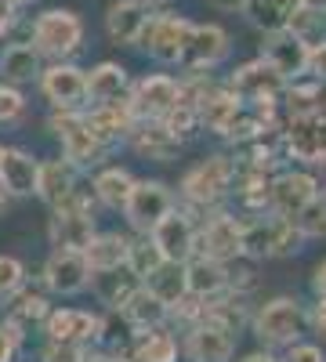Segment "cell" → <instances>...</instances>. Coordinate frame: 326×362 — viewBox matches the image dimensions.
Listing matches in <instances>:
<instances>
[{
    "label": "cell",
    "instance_id": "8",
    "mask_svg": "<svg viewBox=\"0 0 326 362\" xmlns=\"http://www.w3.org/2000/svg\"><path fill=\"white\" fill-rule=\"evenodd\" d=\"M149 239L156 243V250L163 254V261H177L185 264L192 254H196V228H192V218L185 210L170 206L167 214L149 228Z\"/></svg>",
    "mask_w": 326,
    "mask_h": 362
},
{
    "label": "cell",
    "instance_id": "46",
    "mask_svg": "<svg viewBox=\"0 0 326 362\" xmlns=\"http://www.w3.org/2000/svg\"><path fill=\"white\" fill-rule=\"evenodd\" d=\"M214 8H221V11H247V4L250 0H211Z\"/></svg>",
    "mask_w": 326,
    "mask_h": 362
},
{
    "label": "cell",
    "instance_id": "48",
    "mask_svg": "<svg viewBox=\"0 0 326 362\" xmlns=\"http://www.w3.org/2000/svg\"><path fill=\"white\" fill-rule=\"evenodd\" d=\"M315 329L319 334H326V300L319 297V305H315Z\"/></svg>",
    "mask_w": 326,
    "mask_h": 362
},
{
    "label": "cell",
    "instance_id": "25",
    "mask_svg": "<svg viewBox=\"0 0 326 362\" xmlns=\"http://www.w3.org/2000/svg\"><path fill=\"white\" fill-rule=\"evenodd\" d=\"M124 90H127V69L116 66V62H102L91 73H83V95L91 105H105V102L124 98Z\"/></svg>",
    "mask_w": 326,
    "mask_h": 362
},
{
    "label": "cell",
    "instance_id": "30",
    "mask_svg": "<svg viewBox=\"0 0 326 362\" xmlns=\"http://www.w3.org/2000/svg\"><path fill=\"white\" fill-rule=\"evenodd\" d=\"M145 286H149L163 305L170 308V305H177L185 293H189V286H185V264H177V261H163L149 279H145Z\"/></svg>",
    "mask_w": 326,
    "mask_h": 362
},
{
    "label": "cell",
    "instance_id": "50",
    "mask_svg": "<svg viewBox=\"0 0 326 362\" xmlns=\"http://www.w3.org/2000/svg\"><path fill=\"white\" fill-rule=\"evenodd\" d=\"M80 362H116V358L112 355H98V351H83Z\"/></svg>",
    "mask_w": 326,
    "mask_h": 362
},
{
    "label": "cell",
    "instance_id": "13",
    "mask_svg": "<svg viewBox=\"0 0 326 362\" xmlns=\"http://www.w3.org/2000/svg\"><path fill=\"white\" fill-rule=\"evenodd\" d=\"M196 112H199V124L206 131H214V134H228V127L235 124V119L243 116V98L235 95V90L228 87H206L203 90V98L196 102Z\"/></svg>",
    "mask_w": 326,
    "mask_h": 362
},
{
    "label": "cell",
    "instance_id": "52",
    "mask_svg": "<svg viewBox=\"0 0 326 362\" xmlns=\"http://www.w3.org/2000/svg\"><path fill=\"white\" fill-rule=\"evenodd\" d=\"M301 4H305V8H315V11L326 15V0H301Z\"/></svg>",
    "mask_w": 326,
    "mask_h": 362
},
{
    "label": "cell",
    "instance_id": "43",
    "mask_svg": "<svg viewBox=\"0 0 326 362\" xmlns=\"http://www.w3.org/2000/svg\"><path fill=\"white\" fill-rule=\"evenodd\" d=\"M308 73L315 80H326V40L308 44Z\"/></svg>",
    "mask_w": 326,
    "mask_h": 362
},
{
    "label": "cell",
    "instance_id": "16",
    "mask_svg": "<svg viewBox=\"0 0 326 362\" xmlns=\"http://www.w3.org/2000/svg\"><path fill=\"white\" fill-rule=\"evenodd\" d=\"M40 87L54 109H80L87 102L83 95V69L69 62H54L51 69H40Z\"/></svg>",
    "mask_w": 326,
    "mask_h": 362
},
{
    "label": "cell",
    "instance_id": "24",
    "mask_svg": "<svg viewBox=\"0 0 326 362\" xmlns=\"http://www.w3.org/2000/svg\"><path fill=\"white\" fill-rule=\"evenodd\" d=\"M145 22H149V8L141 0H116L105 15V29L116 44H138Z\"/></svg>",
    "mask_w": 326,
    "mask_h": 362
},
{
    "label": "cell",
    "instance_id": "40",
    "mask_svg": "<svg viewBox=\"0 0 326 362\" xmlns=\"http://www.w3.org/2000/svg\"><path fill=\"white\" fill-rule=\"evenodd\" d=\"M25 112V98H22V90L11 87V83H0V127H11L18 124Z\"/></svg>",
    "mask_w": 326,
    "mask_h": 362
},
{
    "label": "cell",
    "instance_id": "54",
    "mask_svg": "<svg viewBox=\"0 0 326 362\" xmlns=\"http://www.w3.org/2000/svg\"><path fill=\"white\" fill-rule=\"evenodd\" d=\"M141 4H145V8H153V4H167V0H141Z\"/></svg>",
    "mask_w": 326,
    "mask_h": 362
},
{
    "label": "cell",
    "instance_id": "1",
    "mask_svg": "<svg viewBox=\"0 0 326 362\" xmlns=\"http://www.w3.org/2000/svg\"><path fill=\"white\" fill-rule=\"evenodd\" d=\"M95 235V214H91V203H87L76 189L54 203V218H51V243L54 250H80L91 243Z\"/></svg>",
    "mask_w": 326,
    "mask_h": 362
},
{
    "label": "cell",
    "instance_id": "38",
    "mask_svg": "<svg viewBox=\"0 0 326 362\" xmlns=\"http://www.w3.org/2000/svg\"><path fill=\"white\" fill-rule=\"evenodd\" d=\"M319 25H322V11L298 4V8H293V15L286 18V25H283V29H290V33H293V37H301L305 44H315Z\"/></svg>",
    "mask_w": 326,
    "mask_h": 362
},
{
    "label": "cell",
    "instance_id": "6",
    "mask_svg": "<svg viewBox=\"0 0 326 362\" xmlns=\"http://www.w3.org/2000/svg\"><path fill=\"white\" fill-rule=\"evenodd\" d=\"M305 329V312L293 297H276L254 315V334L264 344H293Z\"/></svg>",
    "mask_w": 326,
    "mask_h": 362
},
{
    "label": "cell",
    "instance_id": "42",
    "mask_svg": "<svg viewBox=\"0 0 326 362\" xmlns=\"http://www.w3.org/2000/svg\"><path fill=\"white\" fill-rule=\"evenodd\" d=\"M80 355H83V344H58V341H51L44 348V362H80Z\"/></svg>",
    "mask_w": 326,
    "mask_h": 362
},
{
    "label": "cell",
    "instance_id": "3",
    "mask_svg": "<svg viewBox=\"0 0 326 362\" xmlns=\"http://www.w3.org/2000/svg\"><path fill=\"white\" fill-rule=\"evenodd\" d=\"M235 163L228 156H206L182 177V196L196 206H218L232 192Z\"/></svg>",
    "mask_w": 326,
    "mask_h": 362
},
{
    "label": "cell",
    "instance_id": "49",
    "mask_svg": "<svg viewBox=\"0 0 326 362\" xmlns=\"http://www.w3.org/2000/svg\"><path fill=\"white\" fill-rule=\"evenodd\" d=\"M240 362H279L272 351H250V355H243Z\"/></svg>",
    "mask_w": 326,
    "mask_h": 362
},
{
    "label": "cell",
    "instance_id": "28",
    "mask_svg": "<svg viewBox=\"0 0 326 362\" xmlns=\"http://www.w3.org/2000/svg\"><path fill=\"white\" fill-rule=\"evenodd\" d=\"M127 243L120 232H102V235H91V243L83 247V257L91 264V272H120L127 264Z\"/></svg>",
    "mask_w": 326,
    "mask_h": 362
},
{
    "label": "cell",
    "instance_id": "26",
    "mask_svg": "<svg viewBox=\"0 0 326 362\" xmlns=\"http://www.w3.org/2000/svg\"><path fill=\"white\" fill-rule=\"evenodd\" d=\"M73 189H76V167L69 160L40 163V170H37V192L33 196H40L47 206H54V203H62Z\"/></svg>",
    "mask_w": 326,
    "mask_h": 362
},
{
    "label": "cell",
    "instance_id": "45",
    "mask_svg": "<svg viewBox=\"0 0 326 362\" xmlns=\"http://www.w3.org/2000/svg\"><path fill=\"white\" fill-rule=\"evenodd\" d=\"M11 25H15V4L11 0H0V37H4Z\"/></svg>",
    "mask_w": 326,
    "mask_h": 362
},
{
    "label": "cell",
    "instance_id": "5",
    "mask_svg": "<svg viewBox=\"0 0 326 362\" xmlns=\"http://www.w3.org/2000/svg\"><path fill=\"white\" fill-rule=\"evenodd\" d=\"M51 131L62 138V153H66V160H69L73 167H91V163H98L102 153H105V145L91 134L83 112H76V109H54Z\"/></svg>",
    "mask_w": 326,
    "mask_h": 362
},
{
    "label": "cell",
    "instance_id": "27",
    "mask_svg": "<svg viewBox=\"0 0 326 362\" xmlns=\"http://www.w3.org/2000/svg\"><path fill=\"white\" fill-rule=\"evenodd\" d=\"M124 315H127V322L134 326V329H153V326H163L167 322V315H170V308L163 305V300L149 290V286H138V290H131L127 297H124Z\"/></svg>",
    "mask_w": 326,
    "mask_h": 362
},
{
    "label": "cell",
    "instance_id": "39",
    "mask_svg": "<svg viewBox=\"0 0 326 362\" xmlns=\"http://www.w3.org/2000/svg\"><path fill=\"white\" fill-rule=\"evenodd\" d=\"M22 283H25V268H22V261L0 254V300L15 297V293L22 290Z\"/></svg>",
    "mask_w": 326,
    "mask_h": 362
},
{
    "label": "cell",
    "instance_id": "21",
    "mask_svg": "<svg viewBox=\"0 0 326 362\" xmlns=\"http://www.w3.org/2000/svg\"><path fill=\"white\" fill-rule=\"evenodd\" d=\"M185 286H189V293H196L199 300L221 297V293L228 290V268H225V261L192 254V257L185 261Z\"/></svg>",
    "mask_w": 326,
    "mask_h": 362
},
{
    "label": "cell",
    "instance_id": "9",
    "mask_svg": "<svg viewBox=\"0 0 326 362\" xmlns=\"http://www.w3.org/2000/svg\"><path fill=\"white\" fill-rule=\"evenodd\" d=\"M261 58L283 80H301L308 73V44L293 37L290 29H269V37L261 44Z\"/></svg>",
    "mask_w": 326,
    "mask_h": 362
},
{
    "label": "cell",
    "instance_id": "18",
    "mask_svg": "<svg viewBox=\"0 0 326 362\" xmlns=\"http://www.w3.org/2000/svg\"><path fill=\"white\" fill-rule=\"evenodd\" d=\"M225 54H228V33L221 25H214V22L192 25V37H189L182 66H189L192 73H203V69H214Z\"/></svg>",
    "mask_w": 326,
    "mask_h": 362
},
{
    "label": "cell",
    "instance_id": "23",
    "mask_svg": "<svg viewBox=\"0 0 326 362\" xmlns=\"http://www.w3.org/2000/svg\"><path fill=\"white\" fill-rule=\"evenodd\" d=\"M37 170H40V163L29 153H22V148H4L0 153V185H4L8 196H33Z\"/></svg>",
    "mask_w": 326,
    "mask_h": 362
},
{
    "label": "cell",
    "instance_id": "47",
    "mask_svg": "<svg viewBox=\"0 0 326 362\" xmlns=\"http://www.w3.org/2000/svg\"><path fill=\"white\" fill-rule=\"evenodd\" d=\"M315 293H319V297L326 300V261H322V264L315 268Z\"/></svg>",
    "mask_w": 326,
    "mask_h": 362
},
{
    "label": "cell",
    "instance_id": "37",
    "mask_svg": "<svg viewBox=\"0 0 326 362\" xmlns=\"http://www.w3.org/2000/svg\"><path fill=\"white\" fill-rule=\"evenodd\" d=\"M293 225L301 228L305 239H326V196H312L298 214H293Z\"/></svg>",
    "mask_w": 326,
    "mask_h": 362
},
{
    "label": "cell",
    "instance_id": "15",
    "mask_svg": "<svg viewBox=\"0 0 326 362\" xmlns=\"http://www.w3.org/2000/svg\"><path fill=\"white\" fill-rule=\"evenodd\" d=\"M235 351V337L228 334V329L214 326V322H192L189 334H185V355L192 362H228Z\"/></svg>",
    "mask_w": 326,
    "mask_h": 362
},
{
    "label": "cell",
    "instance_id": "55",
    "mask_svg": "<svg viewBox=\"0 0 326 362\" xmlns=\"http://www.w3.org/2000/svg\"><path fill=\"white\" fill-rule=\"evenodd\" d=\"M11 4H15V8H18V4H33V0H11Z\"/></svg>",
    "mask_w": 326,
    "mask_h": 362
},
{
    "label": "cell",
    "instance_id": "10",
    "mask_svg": "<svg viewBox=\"0 0 326 362\" xmlns=\"http://www.w3.org/2000/svg\"><path fill=\"white\" fill-rule=\"evenodd\" d=\"M315 192H319V185H315L312 174H305V170H286V174H279V177L269 181L264 206H269L276 218H293Z\"/></svg>",
    "mask_w": 326,
    "mask_h": 362
},
{
    "label": "cell",
    "instance_id": "2",
    "mask_svg": "<svg viewBox=\"0 0 326 362\" xmlns=\"http://www.w3.org/2000/svg\"><path fill=\"white\" fill-rule=\"evenodd\" d=\"M80 44H83V22L73 11L54 8V11L37 15V22H33V47L40 54L62 62V58L80 51Z\"/></svg>",
    "mask_w": 326,
    "mask_h": 362
},
{
    "label": "cell",
    "instance_id": "31",
    "mask_svg": "<svg viewBox=\"0 0 326 362\" xmlns=\"http://www.w3.org/2000/svg\"><path fill=\"white\" fill-rule=\"evenodd\" d=\"M134 362H177V341L163 326L141 329V337L134 341Z\"/></svg>",
    "mask_w": 326,
    "mask_h": 362
},
{
    "label": "cell",
    "instance_id": "33",
    "mask_svg": "<svg viewBox=\"0 0 326 362\" xmlns=\"http://www.w3.org/2000/svg\"><path fill=\"white\" fill-rule=\"evenodd\" d=\"M301 247H305V235L293 225V218H272L269 221V257H290Z\"/></svg>",
    "mask_w": 326,
    "mask_h": 362
},
{
    "label": "cell",
    "instance_id": "53",
    "mask_svg": "<svg viewBox=\"0 0 326 362\" xmlns=\"http://www.w3.org/2000/svg\"><path fill=\"white\" fill-rule=\"evenodd\" d=\"M8 199H11V196L4 192V185H0V210H8Z\"/></svg>",
    "mask_w": 326,
    "mask_h": 362
},
{
    "label": "cell",
    "instance_id": "51",
    "mask_svg": "<svg viewBox=\"0 0 326 362\" xmlns=\"http://www.w3.org/2000/svg\"><path fill=\"white\" fill-rule=\"evenodd\" d=\"M315 167H319V174H322V185H326V148L315 156Z\"/></svg>",
    "mask_w": 326,
    "mask_h": 362
},
{
    "label": "cell",
    "instance_id": "41",
    "mask_svg": "<svg viewBox=\"0 0 326 362\" xmlns=\"http://www.w3.org/2000/svg\"><path fill=\"white\" fill-rule=\"evenodd\" d=\"M22 337H25V334H22V326H15L11 319H8V322H0V362H15Z\"/></svg>",
    "mask_w": 326,
    "mask_h": 362
},
{
    "label": "cell",
    "instance_id": "35",
    "mask_svg": "<svg viewBox=\"0 0 326 362\" xmlns=\"http://www.w3.org/2000/svg\"><path fill=\"white\" fill-rule=\"evenodd\" d=\"M47 315H51V305H47V297H44V293H33V290H25V293H22V290H18L8 319H11L15 326L25 329V326H33V322H44Z\"/></svg>",
    "mask_w": 326,
    "mask_h": 362
},
{
    "label": "cell",
    "instance_id": "14",
    "mask_svg": "<svg viewBox=\"0 0 326 362\" xmlns=\"http://www.w3.org/2000/svg\"><path fill=\"white\" fill-rule=\"evenodd\" d=\"M283 76L264 62V58H257V62H247V66H240L235 69V76H232V90L240 95L243 102H276L279 98V90H283Z\"/></svg>",
    "mask_w": 326,
    "mask_h": 362
},
{
    "label": "cell",
    "instance_id": "11",
    "mask_svg": "<svg viewBox=\"0 0 326 362\" xmlns=\"http://www.w3.org/2000/svg\"><path fill=\"white\" fill-rule=\"evenodd\" d=\"M196 254L214 257V261L243 257V221H235L232 214H214L196 239Z\"/></svg>",
    "mask_w": 326,
    "mask_h": 362
},
{
    "label": "cell",
    "instance_id": "17",
    "mask_svg": "<svg viewBox=\"0 0 326 362\" xmlns=\"http://www.w3.org/2000/svg\"><path fill=\"white\" fill-rule=\"evenodd\" d=\"M174 102H177V80L156 73V76L138 80V87H134V95H131L127 105H131V112L138 119H160Z\"/></svg>",
    "mask_w": 326,
    "mask_h": 362
},
{
    "label": "cell",
    "instance_id": "56",
    "mask_svg": "<svg viewBox=\"0 0 326 362\" xmlns=\"http://www.w3.org/2000/svg\"><path fill=\"white\" fill-rule=\"evenodd\" d=\"M0 153H4V148H0Z\"/></svg>",
    "mask_w": 326,
    "mask_h": 362
},
{
    "label": "cell",
    "instance_id": "4",
    "mask_svg": "<svg viewBox=\"0 0 326 362\" xmlns=\"http://www.w3.org/2000/svg\"><path fill=\"white\" fill-rule=\"evenodd\" d=\"M189 37H192V22L189 18H177V15H160V18H149L141 29L138 44L149 51L156 62H167V66H182L185 58V47H189Z\"/></svg>",
    "mask_w": 326,
    "mask_h": 362
},
{
    "label": "cell",
    "instance_id": "20",
    "mask_svg": "<svg viewBox=\"0 0 326 362\" xmlns=\"http://www.w3.org/2000/svg\"><path fill=\"white\" fill-rule=\"evenodd\" d=\"M83 119H87V127H91V134L102 145H112V141H120V138L131 134L138 116L131 112L127 102L116 98V102H105V105H91V112H83Z\"/></svg>",
    "mask_w": 326,
    "mask_h": 362
},
{
    "label": "cell",
    "instance_id": "22",
    "mask_svg": "<svg viewBox=\"0 0 326 362\" xmlns=\"http://www.w3.org/2000/svg\"><path fill=\"white\" fill-rule=\"evenodd\" d=\"M127 141L138 148L141 156L160 160V163L174 160V156H177V145H182V141H177V138L163 127V119H134Z\"/></svg>",
    "mask_w": 326,
    "mask_h": 362
},
{
    "label": "cell",
    "instance_id": "19",
    "mask_svg": "<svg viewBox=\"0 0 326 362\" xmlns=\"http://www.w3.org/2000/svg\"><path fill=\"white\" fill-rule=\"evenodd\" d=\"M44 322H47V337L58 344H87V341L102 337V319L91 312H80V308L51 312Z\"/></svg>",
    "mask_w": 326,
    "mask_h": 362
},
{
    "label": "cell",
    "instance_id": "12",
    "mask_svg": "<svg viewBox=\"0 0 326 362\" xmlns=\"http://www.w3.org/2000/svg\"><path fill=\"white\" fill-rule=\"evenodd\" d=\"M44 283L54 293L73 297L91 283V264H87V257L80 250H54L44 264Z\"/></svg>",
    "mask_w": 326,
    "mask_h": 362
},
{
    "label": "cell",
    "instance_id": "34",
    "mask_svg": "<svg viewBox=\"0 0 326 362\" xmlns=\"http://www.w3.org/2000/svg\"><path fill=\"white\" fill-rule=\"evenodd\" d=\"M298 4H301V0H250L247 11H250L254 25L269 33V29H283L286 18L293 15V8H298Z\"/></svg>",
    "mask_w": 326,
    "mask_h": 362
},
{
    "label": "cell",
    "instance_id": "44",
    "mask_svg": "<svg viewBox=\"0 0 326 362\" xmlns=\"http://www.w3.org/2000/svg\"><path fill=\"white\" fill-rule=\"evenodd\" d=\"M283 362H326V355H322L315 344H298V341H293V344H290V355H286Z\"/></svg>",
    "mask_w": 326,
    "mask_h": 362
},
{
    "label": "cell",
    "instance_id": "36",
    "mask_svg": "<svg viewBox=\"0 0 326 362\" xmlns=\"http://www.w3.org/2000/svg\"><path fill=\"white\" fill-rule=\"evenodd\" d=\"M163 264V254L156 250L153 239H138V243H127V264L134 272V279H149L153 272Z\"/></svg>",
    "mask_w": 326,
    "mask_h": 362
},
{
    "label": "cell",
    "instance_id": "7",
    "mask_svg": "<svg viewBox=\"0 0 326 362\" xmlns=\"http://www.w3.org/2000/svg\"><path fill=\"white\" fill-rule=\"evenodd\" d=\"M170 206H174V196H170V189L163 185V181H134L127 199H124V214H127L134 232L149 235V228L167 214Z\"/></svg>",
    "mask_w": 326,
    "mask_h": 362
},
{
    "label": "cell",
    "instance_id": "32",
    "mask_svg": "<svg viewBox=\"0 0 326 362\" xmlns=\"http://www.w3.org/2000/svg\"><path fill=\"white\" fill-rule=\"evenodd\" d=\"M131 185H134V177H131L124 167H109V170H102V174L95 177V196H98L105 206L120 210L124 199H127V192H131Z\"/></svg>",
    "mask_w": 326,
    "mask_h": 362
},
{
    "label": "cell",
    "instance_id": "29",
    "mask_svg": "<svg viewBox=\"0 0 326 362\" xmlns=\"http://www.w3.org/2000/svg\"><path fill=\"white\" fill-rule=\"evenodd\" d=\"M0 76L4 83H29L40 76V51L33 44H11L0 54Z\"/></svg>",
    "mask_w": 326,
    "mask_h": 362
}]
</instances>
